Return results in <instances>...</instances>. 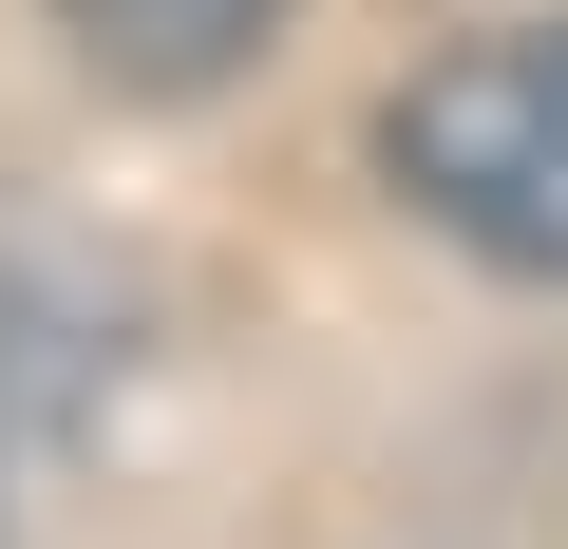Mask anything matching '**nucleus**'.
I'll return each instance as SVG.
<instances>
[{"mask_svg":"<svg viewBox=\"0 0 568 549\" xmlns=\"http://www.w3.org/2000/svg\"><path fill=\"white\" fill-rule=\"evenodd\" d=\"M379 171L417 227H455L511 285H568V20H511V39H455L398 77L379 114Z\"/></svg>","mask_w":568,"mask_h":549,"instance_id":"1","label":"nucleus"},{"mask_svg":"<svg viewBox=\"0 0 568 549\" xmlns=\"http://www.w3.org/2000/svg\"><path fill=\"white\" fill-rule=\"evenodd\" d=\"M58 39H77L114 95H227V77L284 39V0H58Z\"/></svg>","mask_w":568,"mask_h":549,"instance_id":"2","label":"nucleus"}]
</instances>
